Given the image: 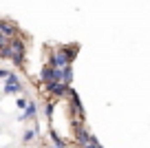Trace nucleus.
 Wrapping results in <instances>:
<instances>
[{
  "label": "nucleus",
  "mask_w": 150,
  "mask_h": 148,
  "mask_svg": "<svg viewBox=\"0 0 150 148\" xmlns=\"http://www.w3.org/2000/svg\"><path fill=\"white\" fill-rule=\"evenodd\" d=\"M75 51H77V46H60L55 53H53L51 58H49V64L51 66H60V69H64L66 64H71L73 62V58H75Z\"/></svg>",
  "instance_id": "1"
},
{
  "label": "nucleus",
  "mask_w": 150,
  "mask_h": 148,
  "mask_svg": "<svg viewBox=\"0 0 150 148\" xmlns=\"http://www.w3.org/2000/svg\"><path fill=\"white\" fill-rule=\"evenodd\" d=\"M9 44H11V62H13L16 66H22L24 53H27V49H24V42L20 40V38H11Z\"/></svg>",
  "instance_id": "2"
},
{
  "label": "nucleus",
  "mask_w": 150,
  "mask_h": 148,
  "mask_svg": "<svg viewBox=\"0 0 150 148\" xmlns=\"http://www.w3.org/2000/svg\"><path fill=\"white\" fill-rule=\"evenodd\" d=\"M40 80H42L44 84L60 82V80H62V69H60V66H51V64H47L42 71H40Z\"/></svg>",
  "instance_id": "3"
},
{
  "label": "nucleus",
  "mask_w": 150,
  "mask_h": 148,
  "mask_svg": "<svg viewBox=\"0 0 150 148\" xmlns=\"http://www.w3.org/2000/svg\"><path fill=\"white\" fill-rule=\"evenodd\" d=\"M2 93H5V95H18V93H22V82H20V78L16 73H11L9 78L5 80Z\"/></svg>",
  "instance_id": "4"
},
{
  "label": "nucleus",
  "mask_w": 150,
  "mask_h": 148,
  "mask_svg": "<svg viewBox=\"0 0 150 148\" xmlns=\"http://www.w3.org/2000/svg\"><path fill=\"white\" fill-rule=\"evenodd\" d=\"M47 91L51 93L53 97H62V95H69L71 93V84H66V82H51V84H47Z\"/></svg>",
  "instance_id": "5"
},
{
  "label": "nucleus",
  "mask_w": 150,
  "mask_h": 148,
  "mask_svg": "<svg viewBox=\"0 0 150 148\" xmlns=\"http://www.w3.org/2000/svg\"><path fill=\"white\" fill-rule=\"evenodd\" d=\"M69 95H71V102H73V113H75L77 117H84V108H82V102H80V97H77V93L71 88Z\"/></svg>",
  "instance_id": "6"
},
{
  "label": "nucleus",
  "mask_w": 150,
  "mask_h": 148,
  "mask_svg": "<svg viewBox=\"0 0 150 148\" xmlns=\"http://www.w3.org/2000/svg\"><path fill=\"white\" fill-rule=\"evenodd\" d=\"M38 115V104L35 102H29V106L24 108V113L20 115V120H33Z\"/></svg>",
  "instance_id": "7"
},
{
  "label": "nucleus",
  "mask_w": 150,
  "mask_h": 148,
  "mask_svg": "<svg viewBox=\"0 0 150 148\" xmlns=\"http://www.w3.org/2000/svg\"><path fill=\"white\" fill-rule=\"evenodd\" d=\"M71 80H73V66H71V64H66L64 69H62V82L71 84Z\"/></svg>",
  "instance_id": "8"
},
{
  "label": "nucleus",
  "mask_w": 150,
  "mask_h": 148,
  "mask_svg": "<svg viewBox=\"0 0 150 148\" xmlns=\"http://www.w3.org/2000/svg\"><path fill=\"white\" fill-rule=\"evenodd\" d=\"M51 139H53V144H55V146H62V148H66V142H64V139H62V137H60V135H57L53 128H51Z\"/></svg>",
  "instance_id": "9"
},
{
  "label": "nucleus",
  "mask_w": 150,
  "mask_h": 148,
  "mask_svg": "<svg viewBox=\"0 0 150 148\" xmlns=\"http://www.w3.org/2000/svg\"><path fill=\"white\" fill-rule=\"evenodd\" d=\"M35 135H38V126H35V128H31V130H27V133L22 135V142H24V144H27V142H31V139L35 137Z\"/></svg>",
  "instance_id": "10"
},
{
  "label": "nucleus",
  "mask_w": 150,
  "mask_h": 148,
  "mask_svg": "<svg viewBox=\"0 0 150 148\" xmlns=\"http://www.w3.org/2000/svg\"><path fill=\"white\" fill-rule=\"evenodd\" d=\"M84 148H104V146L97 142V137H95V135H91V139L86 142V146H84Z\"/></svg>",
  "instance_id": "11"
},
{
  "label": "nucleus",
  "mask_w": 150,
  "mask_h": 148,
  "mask_svg": "<svg viewBox=\"0 0 150 148\" xmlns=\"http://www.w3.org/2000/svg\"><path fill=\"white\" fill-rule=\"evenodd\" d=\"M53 108H55V106H53V102H47V104H44V113H47L49 120H53Z\"/></svg>",
  "instance_id": "12"
},
{
  "label": "nucleus",
  "mask_w": 150,
  "mask_h": 148,
  "mask_svg": "<svg viewBox=\"0 0 150 148\" xmlns=\"http://www.w3.org/2000/svg\"><path fill=\"white\" fill-rule=\"evenodd\" d=\"M16 106H18V108H27V106H29V102L24 100V97H18V100H16Z\"/></svg>",
  "instance_id": "13"
},
{
  "label": "nucleus",
  "mask_w": 150,
  "mask_h": 148,
  "mask_svg": "<svg viewBox=\"0 0 150 148\" xmlns=\"http://www.w3.org/2000/svg\"><path fill=\"white\" fill-rule=\"evenodd\" d=\"M9 75H11V71H9V69H0V78H2V80H7Z\"/></svg>",
  "instance_id": "14"
},
{
  "label": "nucleus",
  "mask_w": 150,
  "mask_h": 148,
  "mask_svg": "<svg viewBox=\"0 0 150 148\" xmlns=\"http://www.w3.org/2000/svg\"><path fill=\"white\" fill-rule=\"evenodd\" d=\"M53 148H62V146H53Z\"/></svg>",
  "instance_id": "15"
}]
</instances>
